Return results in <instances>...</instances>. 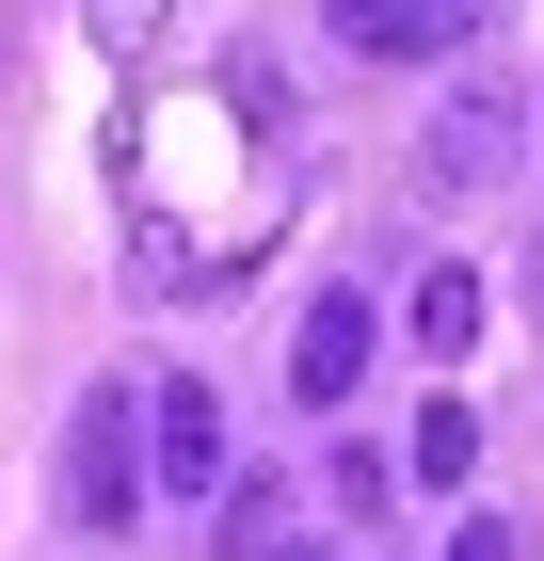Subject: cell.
<instances>
[{
	"label": "cell",
	"mask_w": 544,
	"mask_h": 561,
	"mask_svg": "<svg viewBox=\"0 0 544 561\" xmlns=\"http://www.w3.org/2000/svg\"><path fill=\"white\" fill-rule=\"evenodd\" d=\"M289 561H336V546H289Z\"/></svg>",
	"instance_id": "11"
},
{
	"label": "cell",
	"mask_w": 544,
	"mask_h": 561,
	"mask_svg": "<svg viewBox=\"0 0 544 561\" xmlns=\"http://www.w3.org/2000/svg\"><path fill=\"white\" fill-rule=\"evenodd\" d=\"M81 33H96V48H113V65H144V48H161V33H176V0H81Z\"/></svg>",
	"instance_id": "9"
},
{
	"label": "cell",
	"mask_w": 544,
	"mask_h": 561,
	"mask_svg": "<svg viewBox=\"0 0 544 561\" xmlns=\"http://www.w3.org/2000/svg\"><path fill=\"white\" fill-rule=\"evenodd\" d=\"M65 529H144V386H81L65 417Z\"/></svg>",
	"instance_id": "1"
},
{
	"label": "cell",
	"mask_w": 544,
	"mask_h": 561,
	"mask_svg": "<svg viewBox=\"0 0 544 561\" xmlns=\"http://www.w3.org/2000/svg\"><path fill=\"white\" fill-rule=\"evenodd\" d=\"M369 337H384V321H369L352 289H321V305L289 321V401H304V417H336V401L369 386Z\"/></svg>",
	"instance_id": "5"
},
{
	"label": "cell",
	"mask_w": 544,
	"mask_h": 561,
	"mask_svg": "<svg viewBox=\"0 0 544 561\" xmlns=\"http://www.w3.org/2000/svg\"><path fill=\"white\" fill-rule=\"evenodd\" d=\"M209 514H224V529H209L224 561H289V546H304V497H289V481H273V466H241V481H224V497H209Z\"/></svg>",
	"instance_id": "7"
},
{
	"label": "cell",
	"mask_w": 544,
	"mask_h": 561,
	"mask_svg": "<svg viewBox=\"0 0 544 561\" xmlns=\"http://www.w3.org/2000/svg\"><path fill=\"white\" fill-rule=\"evenodd\" d=\"M401 481L464 497V481H481V401H417V433H401Z\"/></svg>",
	"instance_id": "8"
},
{
	"label": "cell",
	"mask_w": 544,
	"mask_h": 561,
	"mask_svg": "<svg viewBox=\"0 0 544 561\" xmlns=\"http://www.w3.org/2000/svg\"><path fill=\"white\" fill-rule=\"evenodd\" d=\"M224 481H241V449H224V386L161 369V386H144V497H224Z\"/></svg>",
	"instance_id": "3"
},
{
	"label": "cell",
	"mask_w": 544,
	"mask_h": 561,
	"mask_svg": "<svg viewBox=\"0 0 544 561\" xmlns=\"http://www.w3.org/2000/svg\"><path fill=\"white\" fill-rule=\"evenodd\" d=\"M449 561H512V529H497V514H464V529H449Z\"/></svg>",
	"instance_id": "10"
},
{
	"label": "cell",
	"mask_w": 544,
	"mask_h": 561,
	"mask_svg": "<svg viewBox=\"0 0 544 561\" xmlns=\"http://www.w3.org/2000/svg\"><path fill=\"white\" fill-rule=\"evenodd\" d=\"M512 145H529V96H512L497 65H464V81L432 96V129H417V193H497Z\"/></svg>",
	"instance_id": "2"
},
{
	"label": "cell",
	"mask_w": 544,
	"mask_h": 561,
	"mask_svg": "<svg viewBox=\"0 0 544 561\" xmlns=\"http://www.w3.org/2000/svg\"><path fill=\"white\" fill-rule=\"evenodd\" d=\"M481 321H497V289H481L464 257H432L417 289H401V337H417L432 369H464V353H481Z\"/></svg>",
	"instance_id": "6"
},
{
	"label": "cell",
	"mask_w": 544,
	"mask_h": 561,
	"mask_svg": "<svg viewBox=\"0 0 544 561\" xmlns=\"http://www.w3.org/2000/svg\"><path fill=\"white\" fill-rule=\"evenodd\" d=\"M352 65H464L481 48V0H321Z\"/></svg>",
	"instance_id": "4"
}]
</instances>
